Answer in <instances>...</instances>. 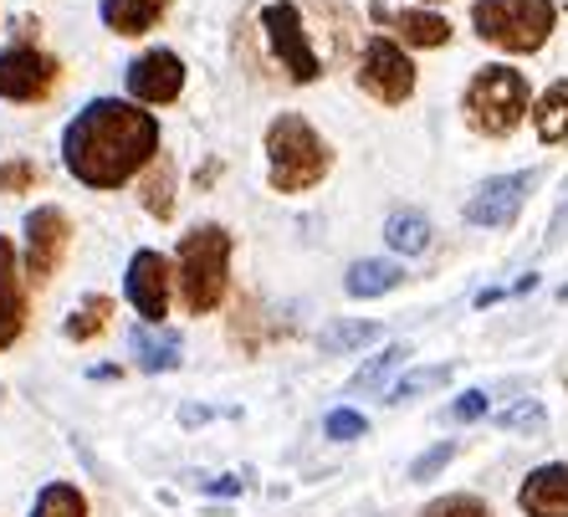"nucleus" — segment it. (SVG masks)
Segmentation results:
<instances>
[{"mask_svg": "<svg viewBox=\"0 0 568 517\" xmlns=\"http://www.w3.org/2000/svg\"><path fill=\"white\" fill-rule=\"evenodd\" d=\"M446 379H450V364H436V369H410L395 389H389V405H405V399L425 395V389H440Z\"/></svg>", "mask_w": 568, "mask_h": 517, "instance_id": "nucleus-25", "label": "nucleus"}, {"mask_svg": "<svg viewBox=\"0 0 568 517\" xmlns=\"http://www.w3.org/2000/svg\"><path fill=\"white\" fill-rule=\"evenodd\" d=\"M497 425H503V430H542V405L538 399H517L513 410L497 415Z\"/></svg>", "mask_w": 568, "mask_h": 517, "instance_id": "nucleus-29", "label": "nucleus"}, {"mask_svg": "<svg viewBox=\"0 0 568 517\" xmlns=\"http://www.w3.org/2000/svg\"><path fill=\"white\" fill-rule=\"evenodd\" d=\"M384 241L405 256H420L425 246H430V221H425L420 211H395L389 215V226H384Z\"/></svg>", "mask_w": 568, "mask_h": 517, "instance_id": "nucleus-18", "label": "nucleus"}, {"mask_svg": "<svg viewBox=\"0 0 568 517\" xmlns=\"http://www.w3.org/2000/svg\"><path fill=\"white\" fill-rule=\"evenodd\" d=\"M108 313H113V303H108V297H88V303H82L78 313L67 318V328H62V333L72 338V344H88V338H98V333H103Z\"/></svg>", "mask_w": 568, "mask_h": 517, "instance_id": "nucleus-23", "label": "nucleus"}, {"mask_svg": "<svg viewBox=\"0 0 568 517\" xmlns=\"http://www.w3.org/2000/svg\"><path fill=\"white\" fill-rule=\"evenodd\" d=\"M180 88H185V62L174 52H164V47L144 52L129 67V93L139 98V103H174Z\"/></svg>", "mask_w": 568, "mask_h": 517, "instance_id": "nucleus-12", "label": "nucleus"}, {"mask_svg": "<svg viewBox=\"0 0 568 517\" xmlns=\"http://www.w3.org/2000/svg\"><path fill=\"white\" fill-rule=\"evenodd\" d=\"M266 164H272V190L297 195V190H313L328 174L333 160H328V144L317 139L303 113H282L266 129Z\"/></svg>", "mask_w": 568, "mask_h": 517, "instance_id": "nucleus-3", "label": "nucleus"}, {"mask_svg": "<svg viewBox=\"0 0 568 517\" xmlns=\"http://www.w3.org/2000/svg\"><path fill=\"white\" fill-rule=\"evenodd\" d=\"M379 338V323H333V328H323V354H348V348H364V344H374Z\"/></svg>", "mask_w": 568, "mask_h": 517, "instance_id": "nucleus-22", "label": "nucleus"}, {"mask_svg": "<svg viewBox=\"0 0 568 517\" xmlns=\"http://www.w3.org/2000/svg\"><path fill=\"white\" fill-rule=\"evenodd\" d=\"M67 236H72V226H67V215L57 211V205H41V211L27 215V272H31V282H47L57 266H62Z\"/></svg>", "mask_w": 568, "mask_h": 517, "instance_id": "nucleus-10", "label": "nucleus"}, {"mask_svg": "<svg viewBox=\"0 0 568 517\" xmlns=\"http://www.w3.org/2000/svg\"><path fill=\"white\" fill-rule=\"evenodd\" d=\"M27 328V297H21V282L0 287V348H11Z\"/></svg>", "mask_w": 568, "mask_h": 517, "instance_id": "nucleus-24", "label": "nucleus"}, {"mask_svg": "<svg viewBox=\"0 0 568 517\" xmlns=\"http://www.w3.org/2000/svg\"><path fill=\"white\" fill-rule=\"evenodd\" d=\"M129 354H133V364H139L144 374H170V369H180L185 344H180V333H174V328L139 323V328L129 333Z\"/></svg>", "mask_w": 568, "mask_h": 517, "instance_id": "nucleus-14", "label": "nucleus"}, {"mask_svg": "<svg viewBox=\"0 0 568 517\" xmlns=\"http://www.w3.org/2000/svg\"><path fill=\"white\" fill-rule=\"evenodd\" d=\"M446 415H450V420H476V415H487V395H481V389H466V395L456 399Z\"/></svg>", "mask_w": 568, "mask_h": 517, "instance_id": "nucleus-32", "label": "nucleus"}, {"mask_svg": "<svg viewBox=\"0 0 568 517\" xmlns=\"http://www.w3.org/2000/svg\"><path fill=\"white\" fill-rule=\"evenodd\" d=\"M420 517H491V507L481 503V497H466V491H456V497H436V503L425 507Z\"/></svg>", "mask_w": 568, "mask_h": 517, "instance_id": "nucleus-26", "label": "nucleus"}, {"mask_svg": "<svg viewBox=\"0 0 568 517\" xmlns=\"http://www.w3.org/2000/svg\"><path fill=\"white\" fill-rule=\"evenodd\" d=\"M323 430H328V440H358L364 430H369V420L358 410H333L328 420H323Z\"/></svg>", "mask_w": 568, "mask_h": 517, "instance_id": "nucleus-31", "label": "nucleus"}, {"mask_svg": "<svg viewBox=\"0 0 568 517\" xmlns=\"http://www.w3.org/2000/svg\"><path fill=\"white\" fill-rule=\"evenodd\" d=\"M170 185H174V170H170V160H159V174L144 185V205L159 215V221H170V211H174V200H170Z\"/></svg>", "mask_w": 568, "mask_h": 517, "instance_id": "nucleus-27", "label": "nucleus"}, {"mask_svg": "<svg viewBox=\"0 0 568 517\" xmlns=\"http://www.w3.org/2000/svg\"><path fill=\"white\" fill-rule=\"evenodd\" d=\"M523 113H528V82H523V72H513V67H481L471 78V88H466V119H471V129L503 139V133H513L523 123Z\"/></svg>", "mask_w": 568, "mask_h": 517, "instance_id": "nucleus-6", "label": "nucleus"}, {"mask_svg": "<svg viewBox=\"0 0 568 517\" xmlns=\"http://www.w3.org/2000/svg\"><path fill=\"white\" fill-rule=\"evenodd\" d=\"M200 487H205V491H225V497H231V491H241V477H215V481H200Z\"/></svg>", "mask_w": 568, "mask_h": 517, "instance_id": "nucleus-34", "label": "nucleus"}, {"mask_svg": "<svg viewBox=\"0 0 568 517\" xmlns=\"http://www.w3.org/2000/svg\"><path fill=\"white\" fill-rule=\"evenodd\" d=\"M225 277H231V236L225 226H195L180 241V303L185 313H215L225 297Z\"/></svg>", "mask_w": 568, "mask_h": 517, "instance_id": "nucleus-4", "label": "nucleus"}, {"mask_svg": "<svg viewBox=\"0 0 568 517\" xmlns=\"http://www.w3.org/2000/svg\"><path fill=\"white\" fill-rule=\"evenodd\" d=\"M399 37L410 41V47H446L450 21L446 16H430V11H405L399 16Z\"/></svg>", "mask_w": 568, "mask_h": 517, "instance_id": "nucleus-20", "label": "nucleus"}, {"mask_svg": "<svg viewBox=\"0 0 568 517\" xmlns=\"http://www.w3.org/2000/svg\"><path fill=\"white\" fill-rule=\"evenodd\" d=\"M532 180H538V170L487 180V185L466 200V221H471V226H513V215L523 211V195L532 190Z\"/></svg>", "mask_w": 568, "mask_h": 517, "instance_id": "nucleus-11", "label": "nucleus"}, {"mask_svg": "<svg viewBox=\"0 0 568 517\" xmlns=\"http://www.w3.org/2000/svg\"><path fill=\"white\" fill-rule=\"evenodd\" d=\"M164 11H170V0H103V27L119 37H144Z\"/></svg>", "mask_w": 568, "mask_h": 517, "instance_id": "nucleus-15", "label": "nucleus"}, {"mask_svg": "<svg viewBox=\"0 0 568 517\" xmlns=\"http://www.w3.org/2000/svg\"><path fill=\"white\" fill-rule=\"evenodd\" d=\"M450 462H456V440H440V446H430V452L410 466V481H430L436 472H446Z\"/></svg>", "mask_w": 568, "mask_h": 517, "instance_id": "nucleus-28", "label": "nucleus"}, {"mask_svg": "<svg viewBox=\"0 0 568 517\" xmlns=\"http://www.w3.org/2000/svg\"><path fill=\"white\" fill-rule=\"evenodd\" d=\"M405 358H410V344H389L379 358H369V364H364V369H358L354 379H348V395H364V389H379V385H384V374H389V369H399Z\"/></svg>", "mask_w": 568, "mask_h": 517, "instance_id": "nucleus-21", "label": "nucleus"}, {"mask_svg": "<svg viewBox=\"0 0 568 517\" xmlns=\"http://www.w3.org/2000/svg\"><path fill=\"white\" fill-rule=\"evenodd\" d=\"M532 123H538V139H542V144H558V139H568V82H554V88L538 98V113H532Z\"/></svg>", "mask_w": 568, "mask_h": 517, "instance_id": "nucleus-17", "label": "nucleus"}, {"mask_svg": "<svg viewBox=\"0 0 568 517\" xmlns=\"http://www.w3.org/2000/svg\"><path fill=\"white\" fill-rule=\"evenodd\" d=\"M31 517H88V503H82V491L72 481H47Z\"/></svg>", "mask_w": 568, "mask_h": 517, "instance_id": "nucleus-19", "label": "nucleus"}, {"mask_svg": "<svg viewBox=\"0 0 568 517\" xmlns=\"http://www.w3.org/2000/svg\"><path fill=\"white\" fill-rule=\"evenodd\" d=\"M159 154V123L139 103L98 98L67 123L62 160L88 190H119Z\"/></svg>", "mask_w": 568, "mask_h": 517, "instance_id": "nucleus-2", "label": "nucleus"}, {"mask_svg": "<svg viewBox=\"0 0 568 517\" xmlns=\"http://www.w3.org/2000/svg\"><path fill=\"white\" fill-rule=\"evenodd\" d=\"M348 47V16L333 0H262L241 27V52L256 72L313 82Z\"/></svg>", "mask_w": 568, "mask_h": 517, "instance_id": "nucleus-1", "label": "nucleus"}, {"mask_svg": "<svg viewBox=\"0 0 568 517\" xmlns=\"http://www.w3.org/2000/svg\"><path fill=\"white\" fill-rule=\"evenodd\" d=\"M16 282V246L0 236V287H11Z\"/></svg>", "mask_w": 568, "mask_h": 517, "instance_id": "nucleus-33", "label": "nucleus"}, {"mask_svg": "<svg viewBox=\"0 0 568 517\" xmlns=\"http://www.w3.org/2000/svg\"><path fill=\"white\" fill-rule=\"evenodd\" d=\"M358 88L369 98H379V103H405V98L415 93V67L410 57L399 52L395 41L374 37L369 47H364V62H358Z\"/></svg>", "mask_w": 568, "mask_h": 517, "instance_id": "nucleus-7", "label": "nucleus"}, {"mask_svg": "<svg viewBox=\"0 0 568 517\" xmlns=\"http://www.w3.org/2000/svg\"><path fill=\"white\" fill-rule=\"evenodd\" d=\"M554 0H476L471 27L503 52H538L554 31Z\"/></svg>", "mask_w": 568, "mask_h": 517, "instance_id": "nucleus-5", "label": "nucleus"}, {"mask_svg": "<svg viewBox=\"0 0 568 517\" xmlns=\"http://www.w3.org/2000/svg\"><path fill=\"white\" fill-rule=\"evenodd\" d=\"M57 88V62L37 47H6L0 52V98L6 103H41Z\"/></svg>", "mask_w": 568, "mask_h": 517, "instance_id": "nucleus-8", "label": "nucleus"}, {"mask_svg": "<svg viewBox=\"0 0 568 517\" xmlns=\"http://www.w3.org/2000/svg\"><path fill=\"white\" fill-rule=\"evenodd\" d=\"M517 507L528 517H568V462L538 466V472L517 487Z\"/></svg>", "mask_w": 568, "mask_h": 517, "instance_id": "nucleus-13", "label": "nucleus"}, {"mask_svg": "<svg viewBox=\"0 0 568 517\" xmlns=\"http://www.w3.org/2000/svg\"><path fill=\"white\" fill-rule=\"evenodd\" d=\"M399 282H405V266L369 256V262H354V266H348L344 287H348V297H384V292H395Z\"/></svg>", "mask_w": 568, "mask_h": 517, "instance_id": "nucleus-16", "label": "nucleus"}, {"mask_svg": "<svg viewBox=\"0 0 568 517\" xmlns=\"http://www.w3.org/2000/svg\"><path fill=\"white\" fill-rule=\"evenodd\" d=\"M31 185H37V170L27 160H0V190L6 195H27Z\"/></svg>", "mask_w": 568, "mask_h": 517, "instance_id": "nucleus-30", "label": "nucleus"}, {"mask_svg": "<svg viewBox=\"0 0 568 517\" xmlns=\"http://www.w3.org/2000/svg\"><path fill=\"white\" fill-rule=\"evenodd\" d=\"M123 292H129V303L139 307V318H149L159 328V318H170V292H174L170 262H164L159 252H133Z\"/></svg>", "mask_w": 568, "mask_h": 517, "instance_id": "nucleus-9", "label": "nucleus"}]
</instances>
